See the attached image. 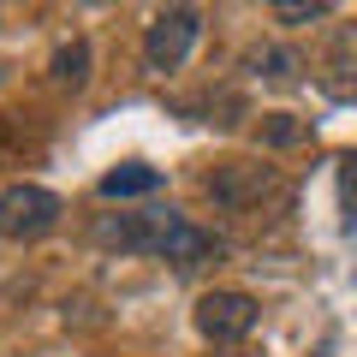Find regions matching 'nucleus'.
Masks as SVG:
<instances>
[{
    "label": "nucleus",
    "instance_id": "f257e3e1",
    "mask_svg": "<svg viewBox=\"0 0 357 357\" xmlns=\"http://www.w3.org/2000/svg\"><path fill=\"white\" fill-rule=\"evenodd\" d=\"M203 191L227 215H256V208L286 203V178H280V167H262V161H220L203 178Z\"/></svg>",
    "mask_w": 357,
    "mask_h": 357
},
{
    "label": "nucleus",
    "instance_id": "f03ea898",
    "mask_svg": "<svg viewBox=\"0 0 357 357\" xmlns=\"http://www.w3.org/2000/svg\"><path fill=\"white\" fill-rule=\"evenodd\" d=\"M197 36H203V13H197V6H167V13H155L149 30H143V66H149L155 77L178 72V66L191 60Z\"/></svg>",
    "mask_w": 357,
    "mask_h": 357
},
{
    "label": "nucleus",
    "instance_id": "7ed1b4c3",
    "mask_svg": "<svg viewBox=\"0 0 357 357\" xmlns=\"http://www.w3.org/2000/svg\"><path fill=\"white\" fill-rule=\"evenodd\" d=\"M66 203L48 191V185H6L0 191V238H48L60 227Z\"/></svg>",
    "mask_w": 357,
    "mask_h": 357
},
{
    "label": "nucleus",
    "instance_id": "20e7f679",
    "mask_svg": "<svg viewBox=\"0 0 357 357\" xmlns=\"http://www.w3.org/2000/svg\"><path fill=\"white\" fill-rule=\"evenodd\" d=\"M178 227L173 208H137V215H102L96 220V244L107 250H126V256H161L167 232Z\"/></svg>",
    "mask_w": 357,
    "mask_h": 357
},
{
    "label": "nucleus",
    "instance_id": "39448f33",
    "mask_svg": "<svg viewBox=\"0 0 357 357\" xmlns=\"http://www.w3.org/2000/svg\"><path fill=\"white\" fill-rule=\"evenodd\" d=\"M256 328V298L250 292H203L197 298V333L203 340H215V345H238L244 333Z\"/></svg>",
    "mask_w": 357,
    "mask_h": 357
},
{
    "label": "nucleus",
    "instance_id": "423d86ee",
    "mask_svg": "<svg viewBox=\"0 0 357 357\" xmlns=\"http://www.w3.org/2000/svg\"><path fill=\"white\" fill-rule=\"evenodd\" d=\"M215 256H220V238H215V232H203V227H191L185 215H178V227L167 232V244H161V262H173L178 274H191V268L215 262Z\"/></svg>",
    "mask_w": 357,
    "mask_h": 357
},
{
    "label": "nucleus",
    "instance_id": "0eeeda50",
    "mask_svg": "<svg viewBox=\"0 0 357 357\" xmlns=\"http://www.w3.org/2000/svg\"><path fill=\"white\" fill-rule=\"evenodd\" d=\"M161 185H167V173H161V167H149V161H126V167H114V173H102V197H107V203L155 197Z\"/></svg>",
    "mask_w": 357,
    "mask_h": 357
},
{
    "label": "nucleus",
    "instance_id": "6e6552de",
    "mask_svg": "<svg viewBox=\"0 0 357 357\" xmlns=\"http://www.w3.org/2000/svg\"><path fill=\"white\" fill-rule=\"evenodd\" d=\"M48 72H54V84H60V89H84V84H89V42H84V36L66 42V48L54 54Z\"/></svg>",
    "mask_w": 357,
    "mask_h": 357
},
{
    "label": "nucleus",
    "instance_id": "1a4fd4ad",
    "mask_svg": "<svg viewBox=\"0 0 357 357\" xmlns=\"http://www.w3.org/2000/svg\"><path fill=\"white\" fill-rule=\"evenodd\" d=\"M250 66H256V77H268V84H292L298 77V54L292 48H256Z\"/></svg>",
    "mask_w": 357,
    "mask_h": 357
},
{
    "label": "nucleus",
    "instance_id": "9d476101",
    "mask_svg": "<svg viewBox=\"0 0 357 357\" xmlns=\"http://www.w3.org/2000/svg\"><path fill=\"white\" fill-rule=\"evenodd\" d=\"M262 143H268V149H292V143H304V119L268 114V119H262Z\"/></svg>",
    "mask_w": 357,
    "mask_h": 357
},
{
    "label": "nucleus",
    "instance_id": "9b49d317",
    "mask_svg": "<svg viewBox=\"0 0 357 357\" xmlns=\"http://www.w3.org/2000/svg\"><path fill=\"white\" fill-rule=\"evenodd\" d=\"M328 13H333L328 0H280V6H274L280 24H316V18H328Z\"/></svg>",
    "mask_w": 357,
    "mask_h": 357
},
{
    "label": "nucleus",
    "instance_id": "f8f14e48",
    "mask_svg": "<svg viewBox=\"0 0 357 357\" xmlns=\"http://www.w3.org/2000/svg\"><path fill=\"white\" fill-rule=\"evenodd\" d=\"M345 227H357V155L345 161Z\"/></svg>",
    "mask_w": 357,
    "mask_h": 357
}]
</instances>
